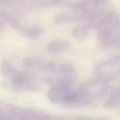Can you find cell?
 <instances>
[{"label": "cell", "instance_id": "6da1fadb", "mask_svg": "<svg viewBox=\"0 0 120 120\" xmlns=\"http://www.w3.org/2000/svg\"><path fill=\"white\" fill-rule=\"evenodd\" d=\"M0 120H52L46 114L16 107L9 109L7 114L0 111Z\"/></svg>", "mask_w": 120, "mask_h": 120}, {"label": "cell", "instance_id": "52a82bcc", "mask_svg": "<svg viewBox=\"0 0 120 120\" xmlns=\"http://www.w3.org/2000/svg\"><path fill=\"white\" fill-rule=\"evenodd\" d=\"M90 29L89 25L78 26L73 29L72 35L77 39L83 41L87 37Z\"/></svg>", "mask_w": 120, "mask_h": 120}, {"label": "cell", "instance_id": "3957f363", "mask_svg": "<svg viewBox=\"0 0 120 120\" xmlns=\"http://www.w3.org/2000/svg\"><path fill=\"white\" fill-rule=\"evenodd\" d=\"M89 105V98L83 85L69 94L63 105L69 107H80Z\"/></svg>", "mask_w": 120, "mask_h": 120}, {"label": "cell", "instance_id": "ba28073f", "mask_svg": "<svg viewBox=\"0 0 120 120\" xmlns=\"http://www.w3.org/2000/svg\"><path fill=\"white\" fill-rule=\"evenodd\" d=\"M58 73L62 77L74 79L75 75V70L74 66L71 64H64L59 66Z\"/></svg>", "mask_w": 120, "mask_h": 120}, {"label": "cell", "instance_id": "277c9868", "mask_svg": "<svg viewBox=\"0 0 120 120\" xmlns=\"http://www.w3.org/2000/svg\"><path fill=\"white\" fill-rule=\"evenodd\" d=\"M70 42L66 40H57L49 43L46 48L49 53L56 55L67 51L70 48Z\"/></svg>", "mask_w": 120, "mask_h": 120}, {"label": "cell", "instance_id": "5b68a950", "mask_svg": "<svg viewBox=\"0 0 120 120\" xmlns=\"http://www.w3.org/2000/svg\"><path fill=\"white\" fill-rule=\"evenodd\" d=\"M21 32L26 38L30 40H36L42 36L43 30L41 27L37 26H32L22 28Z\"/></svg>", "mask_w": 120, "mask_h": 120}, {"label": "cell", "instance_id": "7a4b0ae2", "mask_svg": "<svg viewBox=\"0 0 120 120\" xmlns=\"http://www.w3.org/2000/svg\"><path fill=\"white\" fill-rule=\"evenodd\" d=\"M10 79L13 89L18 92L36 91L41 87L39 84L34 80L32 76L26 73L16 71Z\"/></svg>", "mask_w": 120, "mask_h": 120}, {"label": "cell", "instance_id": "9c48e42d", "mask_svg": "<svg viewBox=\"0 0 120 120\" xmlns=\"http://www.w3.org/2000/svg\"><path fill=\"white\" fill-rule=\"evenodd\" d=\"M1 69L2 74L4 76L9 77V78L16 71L14 67L7 60H2L1 63Z\"/></svg>", "mask_w": 120, "mask_h": 120}, {"label": "cell", "instance_id": "30bf717a", "mask_svg": "<svg viewBox=\"0 0 120 120\" xmlns=\"http://www.w3.org/2000/svg\"><path fill=\"white\" fill-rule=\"evenodd\" d=\"M80 21L79 18L75 17L68 15H59L55 19V22L57 23L63 24V23H71L75 22H78Z\"/></svg>", "mask_w": 120, "mask_h": 120}, {"label": "cell", "instance_id": "8992f818", "mask_svg": "<svg viewBox=\"0 0 120 120\" xmlns=\"http://www.w3.org/2000/svg\"><path fill=\"white\" fill-rule=\"evenodd\" d=\"M23 64L26 68L32 69H42L44 65L42 58L39 56H29L23 60Z\"/></svg>", "mask_w": 120, "mask_h": 120}, {"label": "cell", "instance_id": "8fae6325", "mask_svg": "<svg viewBox=\"0 0 120 120\" xmlns=\"http://www.w3.org/2000/svg\"><path fill=\"white\" fill-rule=\"evenodd\" d=\"M57 120H104L101 118H97V119H95V118H91V117H78V118H75V119L70 120V119H58Z\"/></svg>", "mask_w": 120, "mask_h": 120}]
</instances>
